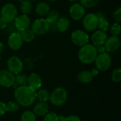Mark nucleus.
<instances>
[{
	"label": "nucleus",
	"instance_id": "nucleus-1",
	"mask_svg": "<svg viewBox=\"0 0 121 121\" xmlns=\"http://www.w3.org/2000/svg\"><path fill=\"white\" fill-rule=\"evenodd\" d=\"M36 91L28 85L20 86L15 89L14 97L17 103L24 107L32 105L36 99Z\"/></svg>",
	"mask_w": 121,
	"mask_h": 121
},
{
	"label": "nucleus",
	"instance_id": "nucleus-2",
	"mask_svg": "<svg viewBox=\"0 0 121 121\" xmlns=\"http://www.w3.org/2000/svg\"><path fill=\"white\" fill-rule=\"evenodd\" d=\"M97 52L95 48V46L91 44H86L81 47L78 52V57L79 61L86 65L91 64L94 62Z\"/></svg>",
	"mask_w": 121,
	"mask_h": 121
},
{
	"label": "nucleus",
	"instance_id": "nucleus-3",
	"mask_svg": "<svg viewBox=\"0 0 121 121\" xmlns=\"http://www.w3.org/2000/svg\"><path fill=\"white\" fill-rule=\"evenodd\" d=\"M67 99V92L62 87L55 88L50 94L49 100L50 103L56 106L63 105Z\"/></svg>",
	"mask_w": 121,
	"mask_h": 121
},
{
	"label": "nucleus",
	"instance_id": "nucleus-4",
	"mask_svg": "<svg viewBox=\"0 0 121 121\" xmlns=\"http://www.w3.org/2000/svg\"><path fill=\"white\" fill-rule=\"evenodd\" d=\"M17 13L18 11L16 6L13 4L8 3L2 6L0 12V18L8 23L14 21L17 16Z\"/></svg>",
	"mask_w": 121,
	"mask_h": 121
},
{
	"label": "nucleus",
	"instance_id": "nucleus-5",
	"mask_svg": "<svg viewBox=\"0 0 121 121\" xmlns=\"http://www.w3.org/2000/svg\"><path fill=\"white\" fill-rule=\"evenodd\" d=\"M94 62L96 67L99 71H106L111 65V57L108 52H105L97 55Z\"/></svg>",
	"mask_w": 121,
	"mask_h": 121
},
{
	"label": "nucleus",
	"instance_id": "nucleus-6",
	"mask_svg": "<svg viewBox=\"0 0 121 121\" xmlns=\"http://www.w3.org/2000/svg\"><path fill=\"white\" fill-rule=\"evenodd\" d=\"M49 23L44 18L36 19L31 25V30L37 35H45L49 31Z\"/></svg>",
	"mask_w": 121,
	"mask_h": 121
},
{
	"label": "nucleus",
	"instance_id": "nucleus-7",
	"mask_svg": "<svg viewBox=\"0 0 121 121\" xmlns=\"http://www.w3.org/2000/svg\"><path fill=\"white\" fill-rule=\"evenodd\" d=\"M83 25L88 31H94L98 28L99 17L96 13H89L83 17Z\"/></svg>",
	"mask_w": 121,
	"mask_h": 121
},
{
	"label": "nucleus",
	"instance_id": "nucleus-8",
	"mask_svg": "<svg viewBox=\"0 0 121 121\" xmlns=\"http://www.w3.org/2000/svg\"><path fill=\"white\" fill-rule=\"evenodd\" d=\"M8 70L13 74H20L23 68V64L22 60L17 56H11L7 60Z\"/></svg>",
	"mask_w": 121,
	"mask_h": 121
},
{
	"label": "nucleus",
	"instance_id": "nucleus-9",
	"mask_svg": "<svg viewBox=\"0 0 121 121\" xmlns=\"http://www.w3.org/2000/svg\"><path fill=\"white\" fill-rule=\"evenodd\" d=\"M89 40V37L88 34L81 30H77L72 32L71 35L72 42L79 47H82L88 43Z\"/></svg>",
	"mask_w": 121,
	"mask_h": 121
},
{
	"label": "nucleus",
	"instance_id": "nucleus-10",
	"mask_svg": "<svg viewBox=\"0 0 121 121\" xmlns=\"http://www.w3.org/2000/svg\"><path fill=\"white\" fill-rule=\"evenodd\" d=\"M15 84V77L9 70L0 71V85L4 87H10Z\"/></svg>",
	"mask_w": 121,
	"mask_h": 121
},
{
	"label": "nucleus",
	"instance_id": "nucleus-11",
	"mask_svg": "<svg viewBox=\"0 0 121 121\" xmlns=\"http://www.w3.org/2000/svg\"><path fill=\"white\" fill-rule=\"evenodd\" d=\"M85 9L84 7L78 3H75L70 6L69 15L71 18L74 21H79L84 16Z\"/></svg>",
	"mask_w": 121,
	"mask_h": 121
},
{
	"label": "nucleus",
	"instance_id": "nucleus-12",
	"mask_svg": "<svg viewBox=\"0 0 121 121\" xmlns=\"http://www.w3.org/2000/svg\"><path fill=\"white\" fill-rule=\"evenodd\" d=\"M23 43V41L18 32L11 33L8 38V45L11 50H19L22 47Z\"/></svg>",
	"mask_w": 121,
	"mask_h": 121
},
{
	"label": "nucleus",
	"instance_id": "nucleus-13",
	"mask_svg": "<svg viewBox=\"0 0 121 121\" xmlns=\"http://www.w3.org/2000/svg\"><path fill=\"white\" fill-rule=\"evenodd\" d=\"M13 22L18 32L28 28L30 25V19L26 14H22L16 16Z\"/></svg>",
	"mask_w": 121,
	"mask_h": 121
},
{
	"label": "nucleus",
	"instance_id": "nucleus-14",
	"mask_svg": "<svg viewBox=\"0 0 121 121\" xmlns=\"http://www.w3.org/2000/svg\"><path fill=\"white\" fill-rule=\"evenodd\" d=\"M104 45L105 46L106 52H113L119 48L121 45V41L118 36L112 35L109 38H107Z\"/></svg>",
	"mask_w": 121,
	"mask_h": 121
},
{
	"label": "nucleus",
	"instance_id": "nucleus-15",
	"mask_svg": "<svg viewBox=\"0 0 121 121\" xmlns=\"http://www.w3.org/2000/svg\"><path fill=\"white\" fill-rule=\"evenodd\" d=\"M27 85L34 90L39 89L42 86V79L38 74L32 73L29 77H28Z\"/></svg>",
	"mask_w": 121,
	"mask_h": 121
},
{
	"label": "nucleus",
	"instance_id": "nucleus-16",
	"mask_svg": "<svg viewBox=\"0 0 121 121\" xmlns=\"http://www.w3.org/2000/svg\"><path fill=\"white\" fill-rule=\"evenodd\" d=\"M106 39L107 34L106 33V32L101 30H96L91 35V41L94 45H103L104 44Z\"/></svg>",
	"mask_w": 121,
	"mask_h": 121
},
{
	"label": "nucleus",
	"instance_id": "nucleus-17",
	"mask_svg": "<svg viewBox=\"0 0 121 121\" xmlns=\"http://www.w3.org/2000/svg\"><path fill=\"white\" fill-rule=\"evenodd\" d=\"M96 14L99 17L98 28H99V30L106 32L108 30H109V28H110V24H109L107 17L102 12H98L96 13Z\"/></svg>",
	"mask_w": 121,
	"mask_h": 121
},
{
	"label": "nucleus",
	"instance_id": "nucleus-18",
	"mask_svg": "<svg viewBox=\"0 0 121 121\" xmlns=\"http://www.w3.org/2000/svg\"><path fill=\"white\" fill-rule=\"evenodd\" d=\"M48 112V105L46 102L40 101L36 104L33 108V113L35 116H44Z\"/></svg>",
	"mask_w": 121,
	"mask_h": 121
},
{
	"label": "nucleus",
	"instance_id": "nucleus-19",
	"mask_svg": "<svg viewBox=\"0 0 121 121\" xmlns=\"http://www.w3.org/2000/svg\"><path fill=\"white\" fill-rule=\"evenodd\" d=\"M50 6L46 2H40L37 4L35 7V13L40 16H45L50 12Z\"/></svg>",
	"mask_w": 121,
	"mask_h": 121
},
{
	"label": "nucleus",
	"instance_id": "nucleus-20",
	"mask_svg": "<svg viewBox=\"0 0 121 121\" xmlns=\"http://www.w3.org/2000/svg\"><path fill=\"white\" fill-rule=\"evenodd\" d=\"M56 25H57L58 31L65 32L69 28V25H70V21L69 20L67 17L62 16V17L59 18V19L56 22Z\"/></svg>",
	"mask_w": 121,
	"mask_h": 121
},
{
	"label": "nucleus",
	"instance_id": "nucleus-21",
	"mask_svg": "<svg viewBox=\"0 0 121 121\" xmlns=\"http://www.w3.org/2000/svg\"><path fill=\"white\" fill-rule=\"evenodd\" d=\"M19 34L21 35L23 41L25 42H32L35 38V34L33 32V30L30 28H27L23 30H21L20 32H18Z\"/></svg>",
	"mask_w": 121,
	"mask_h": 121
},
{
	"label": "nucleus",
	"instance_id": "nucleus-22",
	"mask_svg": "<svg viewBox=\"0 0 121 121\" xmlns=\"http://www.w3.org/2000/svg\"><path fill=\"white\" fill-rule=\"evenodd\" d=\"M93 77H94L91 75L90 72L84 70V71H82L81 72H79V74H78L77 79L81 83L89 84L93 80Z\"/></svg>",
	"mask_w": 121,
	"mask_h": 121
},
{
	"label": "nucleus",
	"instance_id": "nucleus-23",
	"mask_svg": "<svg viewBox=\"0 0 121 121\" xmlns=\"http://www.w3.org/2000/svg\"><path fill=\"white\" fill-rule=\"evenodd\" d=\"M20 9H21V12L23 13V14L27 15V14L31 13V11L33 10V4L28 0H23L21 2Z\"/></svg>",
	"mask_w": 121,
	"mask_h": 121
},
{
	"label": "nucleus",
	"instance_id": "nucleus-24",
	"mask_svg": "<svg viewBox=\"0 0 121 121\" xmlns=\"http://www.w3.org/2000/svg\"><path fill=\"white\" fill-rule=\"evenodd\" d=\"M59 17L60 14L57 11H52L48 13V14L47 15V18L45 19L49 24H52L56 23L59 19Z\"/></svg>",
	"mask_w": 121,
	"mask_h": 121
},
{
	"label": "nucleus",
	"instance_id": "nucleus-25",
	"mask_svg": "<svg viewBox=\"0 0 121 121\" xmlns=\"http://www.w3.org/2000/svg\"><path fill=\"white\" fill-rule=\"evenodd\" d=\"M15 83L20 86H26L28 84V77L23 74H16L15 77Z\"/></svg>",
	"mask_w": 121,
	"mask_h": 121
},
{
	"label": "nucleus",
	"instance_id": "nucleus-26",
	"mask_svg": "<svg viewBox=\"0 0 121 121\" xmlns=\"http://www.w3.org/2000/svg\"><path fill=\"white\" fill-rule=\"evenodd\" d=\"M21 120V121H36V116L33 112L26 111L22 113Z\"/></svg>",
	"mask_w": 121,
	"mask_h": 121
},
{
	"label": "nucleus",
	"instance_id": "nucleus-27",
	"mask_svg": "<svg viewBox=\"0 0 121 121\" xmlns=\"http://www.w3.org/2000/svg\"><path fill=\"white\" fill-rule=\"evenodd\" d=\"M49 96L50 93L45 89H40L36 94V98H38V99L42 102H46L48 100H49Z\"/></svg>",
	"mask_w": 121,
	"mask_h": 121
},
{
	"label": "nucleus",
	"instance_id": "nucleus-28",
	"mask_svg": "<svg viewBox=\"0 0 121 121\" xmlns=\"http://www.w3.org/2000/svg\"><path fill=\"white\" fill-rule=\"evenodd\" d=\"M81 2V4L86 8H93L96 6L99 0H79Z\"/></svg>",
	"mask_w": 121,
	"mask_h": 121
},
{
	"label": "nucleus",
	"instance_id": "nucleus-29",
	"mask_svg": "<svg viewBox=\"0 0 121 121\" xmlns=\"http://www.w3.org/2000/svg\"><path fill=\"white\" fill-rule=\"evenodd\" d=\"M6 111L9 112H16L19 109V104L17 102L9 101L7 104H6Z\"/></svg>",
	"mask_w": 121,
	"mask_h": 121
},
{
	"label": "nucleus",
	"instance_id": "nucleus-30",
	"mask_svg": "<svg viewBox=\"0 0 121 121\" xmlns=\"http://www.w3.org/2000/svg\"><path fill=\"white\" fill-rule=\"evenodd\" d=\"M110 32L113 36H118L121 33V26L118 23H115L110 28Z\"/></svg>",
	"mask_w": 121,
	"mask_h": 121
},
{
	"label": "nucleus",
	"instance_id": "nucleus-31",
	"mask_svg": "<svg viewBox=\"0 0 121 121\" xmlns=\"http://www.w3.org/2000/svg\"><path fill=\"white\" fill-rule=\"evenodd\" d=\"M111 79L114 82H120L121 81V69L120 68L116 69L113 71Z\"/></svg>",
	"mask_w": 121,
	"mask_h": 121
},
{
	"label": "nucleus",
	"instance_id": "nucleus-32",
	"mask_svg": "<svg viewBox=\"0 0 121 121\" xmlns=\"http://www.w3.org/2000/svg\"><path fill=\"white\" fill-rule=\"evenodd\" d=\"M5 30H6V33H9L10 34L12 33H16L18 32L16 28V26L14 24V22L13 21H11V22H9L7 23L6 28H5Z\"/></svg>",
	"mask_w": 121,
	"mask_h": 121
},
{
	"label": "nucleus",
	"instance_id": "nucleus-33",
	"mask_svg": "<svg viewBox=\"0 0 121 121\" xmlns=\"http://www.w3.org/2000/svg\"><path fill=\"white\" fill-rule=\"evenodd\" d=\"M57 114L53 112H48L44 116V121H55Z\"/></svg>",
	"mask_w": 121,
	"mask_h": 121
},
{
	"label": "nucleus",
	"instance_id": "nucleus-34",
	"mask_svg": "<svg viewBox=\"0 0 121 121\" xmlns=\"http://www.w3.org/2000/svg\"><path fill=\"white\" fill-rule=\"evenodd\" d=\"M114 19L118 22L120 23L121 21V8L118 7L116 10H115L113 13Z\"/></svg>",
	"mask_w": 121,
	"mask_h": 121
},
{
	"label": "nucleus",
	"instance_id": "nucleus-35",
	"mask_svg": "<svg viewBox=\"0 0 121 121\" xmlns=\"http://www.w3.org/2000/svg\"><path fill=\"white\" fill-rule=\"evenodd\" d=\"M95 46V48H96V52L97 54H101V53H104L106 52V49H105V46L104 45H94Z\"/></svg>",
	"mask_w": 121,
	"mask_h": 121
},
{
	"label": "nucleus",
	"instance_id": "nucleus-36",
	"mask_svg": "<svg viewBox=\"0 0 121 121\" xmlns=\"http://www.w3.org/2000/svg\"><path fill=\"white\" fill-rule=\"evenodd\" d=\"M65 121H82L81 119L77 116H74V115H71V116H69L68 117L65 118Z\"/></svg>",
	"mask_w": 121,
	"mask_h": 121
},
{
	"label": "nucleus",
	"instance_id": "nucleus-37",
	"mask_svg": "<svg viewBox=\"0 0 121 121\" xmlns=\"http://www.w3.org/2000/svg\"><path fill=\"white\" fill-rule=\"evenodd\" d=\"M6 112V104L2 101H0V116L4 115Z\"/></svg>",
	"mask_w": 121,
	"mask_h": 121
},
{
	"label": "nucleus",
	"instance_id": "nucleus-38",
	"mask_svg": "<svg viewBox=\"0 0 121 121\" xmlns=\"http://www.w3.org/2000/svg\"><path fill=\"white\" fill-rule=\"evenodd\" d=\"M49 30H51V31H53V32H57V31H58L57 28L56 23H52V24H50V25H49Z\"/></svg>",
	"mask_w": 121,
	"mask_h": 121
},
{
	"label": "nucleus",
	"instance_id": "nucleus-39",
	"mask_svg": "<svg viewBox=\"0 0 121 121\" xmlns=\"http://www.w3.org/2000/svg\"><path fill=\"white\" fill-rule=\"evenodd\" d=\"M6 25H7V23H6L3 19H1V18H0V30L5 29Z\"/></svg>",
	"mask_w": 121,
	"mask_h": 121
},
{
	"label": "nucleus",
	"instance_id": "nucleus-40",
	"mask_svg": "<svg viewBox=\"0 0 121 121\" xmlns=\"http://www.w3.org/2000/svg\"><path fill=\"white\" fill-rule=\"evenodd\" d=\"M90 72H91V75L93 77H95V76H96L99 74V70L97 69H93Z\"/></svg>",
	"mask_w": 121,
	"mask_h": 121
},
{
	"label": "nucleus",
	"instance_id": "nucleus-41",
	"mask_svg": "<svg viewBox=\"0 0 121 121\" xmlns=\"http://www.w3.org/2000/svg\"><path fill=\"white\" fill-rule=\"evenodd\" d=\"M65 118L63 116H57L55 121H65Z\"/></svg>",
	"mask_w": 121,
	"mask_h": 121
},
{
	"label": "nucleus",
	"instance_id": "nucleus-42",
	"mask_svg": "<svg viewBox=\"0 0 121 121\" xmlns=\"http://www.w3.org/2000/svg\"><path fill=\"white\" fill-rule=\"evenodd\" d=\"M3 48H4V45H3V43L1 42H0V53L1 52L2 50H3Z\"/></svg>",
	"mask_w": 121,
	"mask_h": 121
},
{
	"label": "nucleus",
	"instance_id": "nucleus-43",
	"mask_svg": "<svg viewBox=\"0 0 121 121\" xmlns=\"http://www.w3.org/2000/svg\"><path fill=\"white\" fill-rule=\"evenodd\" d=\"M70 1H79V0H69Z\"/></svg>",
	"mask_w": 121,
	"mask_h": 121
},
{
	"label": "nucleus",
	"instance_id": "nucleus-44",
	"mask_svg": "<svg viewBox=\"0 0 121 121\" xmlns=\"http://www.w3.org/2000/svg\"><path fill=\"white\" fill-rule=\"evenodd\" d=\"M17 1H20V2H21L22 1H23V0H17Z\"/></svg>",
	"mask_w": 121,
	"mask_h": 121
},
{
	"label": "nucleus",
	"instance_id": "nucleus-45",
	"mask_svg": "<svg viewBox=\"0 0 121 121\" xmlns=\"http://www.w3.org/2000/svg\"><path fill=\"white\" fill-rule=\"evenodd\" d=\"M48 1H56V0H48Z\"/></svg>",
	"mask_w": 121,
	"mask_h": 121
},
{
	"label": "nucleus",
	"instance_id": "nucleus-46",
	"mask_svg": "<svg viewBox=\"0 0 121 121\" xmlns=\"http://www.w3.org/2000/svg\"><path fill=\"white\" fill-rule=\"evenodd\" d=\"M28 1H35V0H28Z\"/></svg>",
	"mask_w": 121,
	"mask_h": 121
},
{
	"label": "nucleus",
	"instance_id": "nucleus-47",
	"mask_svg": "<svg viewBox=\"0 0 121 121\" xmlns=\"http://www.w3.org/2000/svg\"><path fill=\"white\" fill-rule=\"evenodd\" d=\"M0 61H1V57H0Z\"/></svg>",
	"mask_w": 121,
	"mask_h": 121
}]
</instances>
